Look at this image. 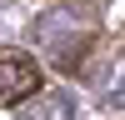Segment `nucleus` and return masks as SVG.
Masks as SVG:
<instances>
[{"label": "nucleus", "mask_w": 125, "mask_h": 120, "mask_svg": "<svg viewBox=\"0 0 125 120\" xmlns=\"http://www.w3.org/2000/svg\"><path fill=\"white\" fill-rule=\"evenodd\" d=\"M40 90V65L30 55H0V110L20 105Z\"/></svg>", "instance_id": "obj_1"}]
</instances>
